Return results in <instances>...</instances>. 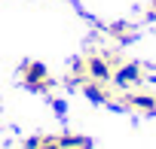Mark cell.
<instances>
[{
  "mask_svg": "<svg viewBox=\"0 0 156 149\" xmlns=\"http://www.w3.org/2000/svg\"><path fill=\"white\" fill-rule=\"evenodd\" d=\"M22 79H25V85L34 88V91H46V88H52V79H49L46 67L37 64V61H31V64L22 67Z\"/></svg>",
  "mask_w": 156,
  "mask_h": 149,
  "instance_id": "6da1fadb",
  "label": "cell"
},
{
  "mask_svg": "<svg viewBox=\"0 0 156 149\" xmlns=\"http://www.w3.org/2000/svg\"><path fill=\"white\" fill-rule=\"evenodd\" d=\"M86 73H89V79H98V82H107L113 76V70H110V61L104 55H89L86 58Z\"/></svg>",
  "mask_w": 156,
  "mask_h": 149,
  "instance_id": "7a4b0ae2",
  "label": "cell"
},
{
  "mask_svg": "<svg viewBox=\"0 0 156 149\" xmlns=\"http://www.w3.org/2000/svg\"><path fill=\"white\" fill-rule=\"evenodd\" d=\"M122 104L132 107V110H141V113H156V94L132 91V94H122Z\"/></svg>",
  "mask_w": 156,
  "mask_h": 149,
  "instance_id": "3957f363",
  "label": "cell"
},
{
  "mask_svg": "<svg viewBox=\"0 0 156 149\" xmlns=\"http://www.w3.org/2000/svg\"><path fill=\"white\" fill-rule=\"evenodd\" d=\"M113 79H116L119 88H129V85L141 82V64H122V67H116Z\"/></svg>",
  "mask_w": 156,
  "mask_h": 149,
  "instance_id": "277c9868",
  "label": "cell"
},
{
  "mask_svg": "<svg viewBox=\"0 0 156 149\" xmlns=\"http://www.w3.org/2000/svg\"><path fill=\"white\" fill-rule=\"evenodd\" d=\"M83 91H86L89 101H98V104H107V101H110V91H107L104 82H98V79H86V82H83Z\"/></svg>",
  "mask_w": 156,
  "mask_h": 149,
  "instance_id": "5b68a950",
  "label": "cell"
},
{
  "mask_svg": "<svg viewBox=\"0 0 156 149\" xmlns=\"http://www.w3.org/2000/svg\"><path fill=\"white\" fill-rule=\"evenodd\" d=\"M110 34H113L116 40H132V25H126V22H116V25H110Z\"/></svg>",
  "mask_w": 156,
  "mask_h": 149,
  "instance_id": "8992f818",
  "label": "cell"
},
{
  "mask_svg": "<svg viewBox=\"0 0 156 149\" xmlns=\"http://www.w3.org/2000/svg\"><path fill=\"white\" fill-rule=\"evenodd\" d=\"M40 143H43V137H31V140H25L22 149H40Z\"/></svg>",
  "mask_w": 156,
  "mask_h": 149,
  "instance_id": "52a82bcc",
  "label": "cell"
},
{
  "mask_svg": "<svg viewBox=\"0 0 156 149\" xmlns=\"http://www.w3.org/2000/svg\"><path fill=\"white\" fill-rule=\"evenodd\" d=\"M40 149H61V146L55 143V137H43V143H40Z\"/></svg>",
  "mask_w": 156,
  "mask_h": 149,
  "instance_id": "ba28073f",
  "label": "cell"
},
{
  "mask_svg": "<svg viewBox=\"0 0 156 149\" xmlns=\"http://www.w3.org/2000/svg\"><path fill=\"white\" fill-rule=\"evenodd\" d=\"M52 107H55V113H58V116H64V113H67V104H64V101H55Z\"/></svg>",
  "mask_w": 156,
  "mask_h": 149,
  "instance_id": "9c48e42d",
  "label": "cell"
},
{
  "mask_svg": "<svg viewBox=\"0 0 156 149\" xmlns=\"http://www.w3.org/2000/svg\"><path fill=\"white\" fill-rule=\"evenodd\" d=\"M153 12H156V3H153Z\"/></svg>",
  "mask_w": 156,
  "mask_h": 149,
  "instance_id": "30bf717a",
  "label": "cell"
}]
</instances>
